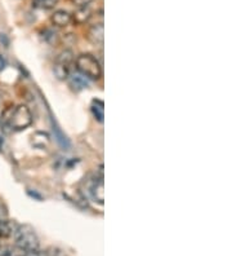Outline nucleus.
I'll return each mask as SVG.
<instances>
[{
	"mask_svg": "<svg viewBox=\"0 0 232 256\" xmlns=\"http://www.w3.org/2000/svg\"><path fill=\"white\" fill-rule=\"evenodd\" d=\"M26 251L22 250L17 244H8L0 247V256H25Z\"/></svg>",
	"mask_w": 232,
	"mask_h": 256,
	"instance_id": "obj_11",
	"label": "nucleus"
},
{
	"mask_svg": "<svg viewBox=\"0 0 232 256\" xmlns=\"http://www.w3.org/2000/svg\"><path fill=\"white\" fill-rule=\"evenodd\" d=\"M75 66L79 74L90 80H98L102 76V66L98 60L90 54H83L75 60Z\"/></svg>",
	"mask_w": 232,
	"mask_h": 256,
	"instance_id": "obj_2",
	"label": "nucleus"
},
{
	"mask_svg": "<svg viewBox=\"0 0 232 256\" xmlns=\"http://www.w3.org/2000/svg\"><path fill=\"white\" fill-rule=\"evenodd\" d=\"M45 254L46 256H66L65 252L61 248H58V247H50Z\"/></svg>",
	"mask_w": 232,
	"mask_h": 256,
	"instance_id": "obj_16",
	"label": "nucleus"
},
{
	"mask_svg": "<svg viewBox=\"0 0 232 256\" xmlns=\"http://www.w3.org/2000/svg\"><path fill=\"white\" fill-rule=\"evenodd\" d=\"M71 2L74 6H77V8H87L93 0H71Z\"/></svg>",
	"mask_w": 232,
	"mask_h": 256,
	"instance_id": "obj_17",
	"label": "nucleus"
},
{
	"mask_svg": "<svg viewBox=\"0 0 232 256\" xmlns=\"http://www.w3.org/2000/svg\"><path fill=\"white\" fill-rule=\"evenodd\" d=\"M13 236H14L15 244L21 247L22 250H25L26 252L39 250V246H40L39 238H37L34 228L30 226V225H18Z\"/></svg>",
	"mask_w": 232,
	"mask_h": 256,
	"instance_id": "obj_3",
	"label": "nucleus"
},
{
	"mask_svg": "<svg viewBox=\"0 0 232 256\" xmlns=\"http://www.w3.org/2000/svg\"><path fill=\"white\" fill-rule=\"evenodd\" d=\"M35 6L40 8V10H52L58 3V0H32Z\"/></svg>",
	"mask_w": 232,
	"mask_h": 256,
	"instance_id": "obj_14",
	"label": "nucleus"
},
{
	"mask_svg": "<svg viewBox=\"0 0 232 256\" xmlns=\"http://www.w3.org/2000/svg\"><path fill=\"white\" fill-rule=\"evenodd\" d=\"M17 226L18 224H15L13 220L0 219V238H9L10 236L14 234Z\"/></svg>",
	"mask_w": 232,
	"mask_h": 256,
	"instance_id": "obj_8",
	"label": "nucleus"
},
{
	"mask_svg": "<svg viewBox=\"0 0 232 256\" xmlns=\"http://www.w3.org/2000/svg\"><path fill=\"white\" fill-rule=\"evenodd\" d=\"M88 40L90 43L96 44V46H102L103 44V24L102 22H98V24H94L89 28L87 32Z\"/></svg>",
	"mask_w": 232,
	"mask_h": 256,
	"instance_id": "obj_6",
	"label": "nucleus"
},
{
	"mask_svg": "<svg viewBox=\"0 0 232 256\" xmlns=\"http://www.w3.org/2000/svg\"><path fill=\"white\" fill-rule=\"evenodd\" d=\"M50 21L57 28H66V26H68L74 21V18H72L71 13L67 12V10H58L53 13L52 17H50Z\"/></svg>",
	"mask_w": 232,
	"mask_h": 256,
	"instance_id": "obj_5",
	"label": "nucleus"
},
{
	"mask_svg": "<svg viewBox=\"0 0 232 256\" xmlns=\"http://www.w3.org/2000/svg\"><path fill=\"white\" fill-rule=\"evenodd\" d=\"M25 256H46V254L41 252V251L39 250H34V251H28V252H26Z\"/></svg>",
	"mask_w": 232,
	"mask_h": 256,
	"instance_id": "obj_18",
	"label": "nucleus"
},
{
	"mask_svg": "<svg viewBox=\"0 0 232 256\" xmlns=\"http://www.w3.org/2000/svg\"><path fill=\"white\" fill-rule=\"evenodd\" d=\"M89 16H90V12L87 10V8H79L77 12L72 16V18H74V21L83 24V22H85L88 18H89Z\"/></svg>",
	"mask_w": 232,
	"mask_h": 256,
	"instance_id": "obj_15",
	"label": "nucleus"
},
{
	"mask_svg": "<svg viewBox=\"0 0 232 256\" xmlns=\"http://www.w3.org/2000/svg\"><path fill=\"white\" fill-rule=\"evenodd\" d=\"M90 110H92L94 118H96L99 123H102L103 118H105V104H103V101L98 100V98L93 100L92 105H90Z\"/></svg>",
	"mask_w": 232,
	"mask_h": 256,
	"instance_id": "obj_10",
	"label": "nucleus"
},
{
	"mask_svg": "<svg viewBox=\"0 0 232 256\" xmlns=\"http://www.w3.org/2000/svg\"><path fill=\"white\" fill-rule=\"evenodd\" d=\"M74 62V54L71 50H63L62 54H58L56 58V62L53 66V72L56 75L59 80H65L68 79L71 74V65Z\"/></svg>",
	"mask_w": 232,
	"mask_h": 256,
	"instance_id": "obj_4",
	"label": "nucleus"
},
{
	"mask_svg": "<svg viewBox=\"0 0 232 256\" xmlns=\"http://www.w3.org/2000/svg\"><path fill=\"white\" fill-rule=\"evenodd\" d=\"M89 192L92 194L93 200L99 203V204H103V200H105V198H103V196H105V192H103V176H99V178H96L92 182Z\"/></svg>",
	"mask_w": 232,
	"mask_h": 256,
	"instance_id": "obj_7",
	"label": "nucleus"
},
{
	"mask_svg": "<svg viewBox=\"0 0 232 256\" xmlns=\"http://www.w3.org/2000/svg\"><path fill=\"white\" fill-rule=\"evenodd\" d=\"M49 142V138H48V134H43V132H36L35 134H32V145L36 148H45Z\"/></svg>",
	"mask_w": 232,
	"mask_h": 256,
	"instance_id": "obj_13",
	"label": "nucleus"
},
{
	"mask_svg": "<svg viewBox=\"0 0 232 256\" xmlns=\"http://www.w3.org/2000/svg\"><path fill=\"white\" fill-rule=\"evenodd\" d=\"M52 127H53V134H54V138L57 140V142H58L62 148L70 146V141H68V138H66L65 134L61 131V128H59L56 123H53V122H52Z\"/></svg>",
	"mask_w": 232,
	"mask_h": 256,
	"instance_id": "obj_12",
	"label": "nucleus"
},
{
	"mask_svg": "<svg viewBox=\"0 0 232 256\" xmlns=\"http://www.w3.org/2000/svg\"><path fill=\"white\" fill-rule=\"evenodd\" d=\"M68 82H70V86L75 91H81V90L88 87V79L81 74H70Z\"/></svg>",
	"mask_w": 232,
	"mask_h": 256,
	"instance_id": "obj_9",
	"label": "nucleus"
},
{
	"mask_svg": "<svg viewBox=\"0 0 232 256\" xmlns=\"http://www.w3.org/2000/svg\"><path fill=\"white\" fill-rule=\"evenodd\" d=\"M32 123V114L26 105H17L9 108L3 112L0 124L4 130L12 132H19L30 127Z\"/></svg>",
	"mask_w": 232,
	"mask_h": 256,
	"instance_id": "obj_1",
	"label": "nucleus"
}]
</instances>
